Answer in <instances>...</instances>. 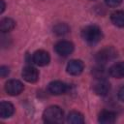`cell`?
<instances>
[{
    "mask_svg": "<svg viewBox=\"0 0 124 124\" xmlns=\"http://www.w3.org/2000/svg\"><path fill=\"white\" fill-rule=\"evenodd\" d=\"M81 38L88 45L93 46V45L98 44L102 40L103 33H102V30L99 26L94 25V24L87 25L81 31Z\"/></svg>",
    "mask_w": 124,
    "mask_h": 124,
    "instance_id": "obj_1",
    "label": "cell"
},
{
    "mask_svg": "<svg viewBox=\"0 0 124 124\" xmlns=\"http://www.w3.org/2000/svg\"><path fill=\"white\" fill-rule=\"evenodd\" d=\"M64 113L58 106H50L43 112V119L46 123H60L63 121Z\"/></svg>",
    "mask_w": 124,
    "mask_h": 124,
    "instance_id": "obj_2",
    "label": "cell"
},
{
    "mask_svg": "<svg viewBox=\"0 0 124 124\" xmlns=\"http://www.w3.org/2000/svg\"><path fill=\"white\" fill-rule=\"evenodd\" d=\"M116 56H117V51L114 47L106 46L96 53L95 59H96V62H98V64L105 65L106 63L113 60Z\"/></svg>",
    "mask_w": 124,
    "mask_h": 124,
    "instance_id": "obj_3",
    "label": "cell"
},
{
    "mask_svg": "<svg viewBox=\"0 0 124 124\" xmlns=\"http://www.w3.org/2000/svg\"><path fill=\"white\" fill-rule=\"evenodd\" d=\"M54 50H55V52L58 55L63 56V57H66V56L70 55L73 52V50H74V45L70 41L62 40V41H59V42H57L55 44Z\"/></svg>",
    "mask_w": 124,
    "mask_h": 124,
    "instance_id": "obj_4",
    "label": "cell"
},
{
    "mask_svg": "<svg viewBox=\"0 0 124 124\" xmlns=\"http://www.w3.org/2000/svg\"><path fill=\"white\" fill-rule=\"evenodd\" d=\"M23 89H24V86L22 82L17 79H10L5 84V90L11 96L19 95L23 91Z\"/></svg>",
    "mask_w": 124,
    "mask_h": 124,
    "instance_id": "obj_5",
    "label": "cell"
},
{
    "mask_svg": "<svg viewBox=\"0 0 124 124\" xmlns=\"http://www.w3.org/2000/svg\"><path fill=\"white\" fill-rule=\"evenodd\" d=\"M69 89V86L60 80H54L48 83L47 85V91L51 95H62L65 94Z\"/></svg>",
    "mask_w": 124,
    "mask_h": 124,
    "instance_id": "obj_6",
    "label": "cell"
},
{
    "mask_svg": "<svg viewBox=\"0 0 124 124\" xmlns=\"http://www.w3.org/2000/svg\"><path fill=\"white\" fill-rule=\"evenodd\" d=\"M93 90L99 96H106L110 90V83L107 78L97 79L93 85Z\"/></svg>",
    "mask_w": 124,
    "mask_h": 124,
    "instance_id": "obj_7",
    "label": "cell"
},
{
    "mask_svg": "<svg viewBox=\"0 0 124 124\" xmlns=\"http://www.w3.org/2000/svg\"><path fill=\"white\" fill-rule=\"evenodd\" d=\"M32 61L38 66H46L49 63L50 56H49L48 52H46V50L40 49V50H37L33 53Z\"/></svg>",
    "mask_w": 124,
    "mask_h": 124,
    "instance_id": "obj_8",
    "label": "cell"
},
{
    "mask_svg": "<svg viewBox=\"0 0 124 124\" xmlns=\"http://www.w3.org/2000/svg\"><path fill=\"white\" fill-rule=\"evenodd\" d=\"M83 68H84V65L81 60L73 59V60L69 61V63L67 64L66 70H67L68 74H70L72 76H78L82 73Z\"/></svg>",
    "mask_w": 124,
    "mask_h": 124,
    "instance_id": "obj_9",
    "label": "cell"
},
{
    "mask_svg": "<svg viewBox=\"0 0 124 124\" xmlns=\"http://www.w3.org/2000/svg\"><path fill=\"white\" fill-rule=\"evenodd\" d=\"M21 76L24 80L30 83H34L39 79V72L32 66H26L25 68H23Z\"/></svg>",
    "mask_w": 124,
    "mask_h": 124,
    "instance_id": "obj_10",
    "label": "cell"
},
{
    "mask_svg": "<svg viewBox=\"0 0 124 124\" xmlns=\"http://www.w3.org/2000/svg\"><path fill=\"white\" fill-rule=\"evenodd\" d=\"M108 73L112 78H124V62H117L114 63L109 69Z\"/></svg>",
    "mask_w": 124,
    "mask_h": 124,
    "instance_id": "obj_11",
    "label": "cell"
},
{
    "mask_svg": "<svg viewBox=\"0 0 124 124\" xmlns=\"http://www.w3.org/2000/svg\"><path fill=\"white\" fill-rule=\"evenodd\" d=\"M116 120V114L110 110H103L98 117V121L101 124H111Z\"/></svg>",
    "mask_w": 124,
    "mask_h": 124,
    "instance_id": "obj_12",
    "label": "cell"
},
{
    "mask_svg": "<svg viewBox=\"0 0 124 124\" xmlns=\"http://www.w3.org/2000/svg\"><path fill=\"white\" fill-rule=\"evenodd\" d=\"M15 112V108L13 104L9 102H1L0 104V116L2 118L11 117Z\"/></svg>",
    "mask_w": 124,
    "mask_h": 124,
    "instance_id": "obj_13",
    "label": "cell"
},
{
    "mask_svg": "<svg viewBox=\"0 0 124 124\" xmlns=\"http://www.w3.org/2000/svg\"><path fill=\"white\" fill-rule=\"evenodd\" d=\"M92 75L96 79H103V78H107L109 73H108V70H107L104 67V65L99 64L98 66L92 69Z\"/></svg>",
    "mask_w": 124,
    "mask_h": 124,
    "instance_id": "obj_14",
    "label": "cell"
},
{
    "mask_svg": "<svg viewBox=\"0 0 124 124\" xmlns=\"http://www.w3.org/2000/svg\"><path fill=\"white\" fill-rule=\"evenodd\" d=\"M111 22L117 27H124V11H115L110 15Z\"/></svg>",
    "mask_w": 124,
    "mask_h": 124,
    "instance_id": "obj_15",
    "label": "cell"
},
{
    "mask_svg": "<svg viewBox=\"0 0 124 124\" xmlns=\"http://www.w3.org/2000/svg\"><path fill=\"white\" fill-rule=\"evenodd\" d=\"M15 26H16L15 20L10 17H5V18L1 19V21H0V31L2 33L10 32L11 30H13L15 28Z\"/></svg>",
    "mask_w": 124,
    "mask_h": 124,
    "instance_id": "obj_16",
    "label": "cell"
},
{
    "mask_svg": "<svg viewBox=\"0 0 124 124\" xmlns=\"http://www.w3.org/2000/svg\"><path fill=\"white\" fill-rule=\"evenodd\" d=\"M67 122L72 124H82L84 123L83 115L78 111H71L67 116Z\"/></svg>",
    "mask_w": 124,
    "mask_h": 124,
    "instance_id": "obj_17",
    "label": "cell"
},
{
    "mask_svg": "<svg viewBox=\"0 0 124 124\" xmlns=\"http://www.w3.org/2000/svg\"><path fill=\"white\" fill-rule=\"evenodd\" d=\"M70 31V27L66 23H57L53 27V33L57 36H64Z\"/></svg>",
    "mask_w": 124,
    "mask_h": 124,
    "instance_id": "obj_18",
    "label": "cell"
},
{
    "mask_svg": "<svg viewBox=\"0 0 124 124\" xmlns=\"http://www.w3.org/2000/svg\"><path fill=\"white\" fill-rule=\"evenodd\" d=\"M105 3L110 8H116L122 3V0H105Z\"/></svg>",
    "mask_w": 124,
    "mask_h": 124,
    "instance_id": "obj_19",
    "label": "cell"
},
{
    "mask_svg": "<svg viewBox=\"0 0 124 124\" xmlns=\"http://www.w3.org/2000/svg\"><path fill=\"white\" fill-rule=\"evenodd\" d=\"M10 73V69L7 66H1L0 67V76L1 78H6Z\"/></svg>",
    "mask_w": 124,
    "mask_h": 124,
    "instance_id": "obj_20",
    "label": "cell"
},
{
    "mask_svg": "<svg viewBox=\"0 0 124 124\" xmlns=\"http://www.w3.org/2000/svg\"><path fill=\"white\" fill-rule=\"evenodd\" d=\"M118 98L120 101L124 102V86H122L119 90H118Z\"/></svg>",
    "mask_w": 124,
    "mask_h": 124,
    "instance_id": "obj_21",
    "label": "cell"
},
{
    "mask_svg": "<svg viewBox=\"0 0 124 124\" xmlns=\"http://www.w3.org/2000/svg\"><path fill=\"white\" fill-rule=\"evenodd\" d=\"M5 7H6V5H5L4 0H0V14H2L5 11Z\"/></svg>",
    "mask_w": 124,
    "mask_h": 124,
    "instance_id": "obj_22",
    "label": "cell"
}]
</instances>
